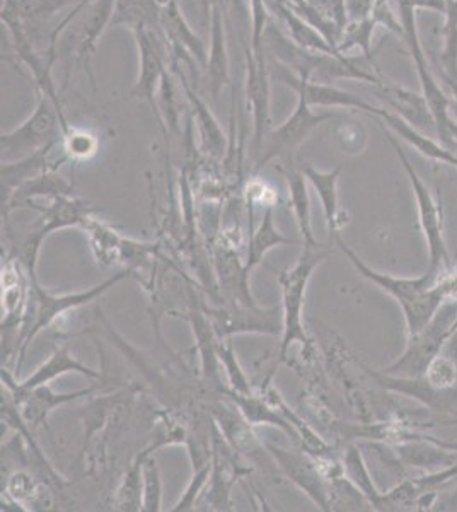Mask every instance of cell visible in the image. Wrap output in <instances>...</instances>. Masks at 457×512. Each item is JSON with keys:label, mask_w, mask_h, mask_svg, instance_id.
<instances>
[{"label": "cell", "mask_w": 457, "mask_h": 512, "mask_svg": "<svg viewBox=\"0 0 457 512\" xmlns=\"http://www.w3.org/2000/svg\"><path fill=\"white\" fill-rule=\"evenodd\" d=\"M377 21L372 18L360 19V21H353L345 26L342 31V36L336 45V52L343 55V53L352 50V48H360L364 52L365 57L372 59L371 45L372 33L376 30Z\"/></svg>", "instance_id": "24"}, {"label": "cell", "mask_w": 457, "mask_h": 512, "mask_svg": "<svg viewBox=\"0 0 457 512\" xmlns=\"http://www.w3.org/2000/svg\"><path fill=\"white\" fill-rule=\"evenodd\" d=\"M432 70H434L435 77L444 82L447 88L451 89L452 98H449V115L457 123V79L456 77L449 76L446 70L442 69L435 60Z\"/></svg>", "instance_id": "33"}, {"label": "cell", "mask_w": 457, "mask_h": 512, "mask_svg": "<svg viewBox=\"0 0 457 512\" xmlns=\"http://www.w3.org/2000/svg\"><path fill=\"white\" fill-rule=\"evenodd\" d=\"M457 330V297L440 306L434 318L415 335H408V345L398 361L384 367L382 373L401 378H423L427 367L442 352L447 340Z\"/></svg>", "instance_id": "4"}, {"label": "cell", "mask_w": 457, "mask_h": 512, "mask_svg": "<svg viewBox=\"0 0 457 512\" xmlns=\"http://www.w3.org/2000/svg\"><path fill=\"white\" fill-rule=\"evenodd\" d=\"M302 173L306 175L307 181L318 192L319 200H321V205H323L326 226H328V231H330L331 243V239L336 238L338 233H340V229L347 224L345 212L340 209V202H338V178H340L342 168L338 166V168L323 173V171L314 169L311 164H304Z\"/></svg>", "instance_id": "16"}, {"label": "cell", "mask_w": 457, "mask_h": 512, "mask_svg": "<svg viewBox=\"0 0 457 512\" xmlns=\"http://www.w3.org/2000/svg\"><path fill=\"white\" fill-rule=\"evenodd\" d=\"M128 277V272L116 274L115 277L106 280L103 284L93 287L86 292H77V294H64V296H53L50 292L43 291L36 280L29 282L28 291H26V301H24L23 330H21V350L19 357L23 359L24 350L31 344V340L38 333L47 328L50 323L57 320L58 316L64 315L69 309L79 308L82 304L91 303L96 297L101 296L103 292L108 291L110 287L115 286L116 282Z\"/></svg>", "instance_id": "5"}, {"label": "cell", "mask_w": 457, "mask_h": 512, "mask_svg": "<svg viewBox=\"0 0 457 512\" xmlns=\"http://www.w3.org/2000/svg\"><path fill=\"white\" fill-rule=\"evenodd\" d=\"M372 91L376 94V98L384 101L389 111L406 120L411 127L417 128L430 137H437L435 118L423 94L401 88L396 82L389 81L388 77H382L379 84L372 86Z\"/></svg>", "instance_id": "10"}, {"label": "cell", "mask_w": 457, "mask_h": 512, "mask_svg": "<svg viewBox=\"0 0 457 512\" xmlns=\"http://www.w3.org/2000/svg\"><path fill=\"white\" fill-rule=\"evenodd\" d=\"M205 86L212 98H217L222 89L231 84L229 52H227L226 24L222 7L215 4L210 9V52L205 64Z\"/></svg>", "instance_id": "12"}, {"label": "cell", "mask_w": 457, "mask_h": 512, "mask_svg": "<svg viewBox=\"0 0 457 512\" xmlns=\"http://www.w3.org/2000/svg\"><path fill=\"white\" fill-rule=\"evenodd\" d=\"M145 451L140 456L134 468L128 472L127 477L123 480L122 489L118 490V509L123 511H140L142 509V502H140V495H142V477H144V463Z\"/></svg>", "instance_id": "27"}, {"label": "cell", "mask_w": 457, "mask_h": 512, "mask_svg": "<svg viewBox=\"0 0 457 512\" xmlns=\"http://www.w3.org/2000/svg\"><path fill=\"white\" fill-rule=\"evenodd\" d=\"M137 48H139V77L135 81L130 96L147 101L157 113V91L162 79L168 74V59L171 60L168 40L162 30L145 24L132 28Z\"/></svg>", "instance_id": "7"}, {"label": "cell", "mask_w": 457, "mask_h": 512, "mask_svg": "<svg viewBox=\"0 0 457 512\" xmlns=\"http://www.w3.org/2000/svg\"><path fill=\"white\" fill-rule=\"evenodd\" d=\"M331 243L328 245H304L301 258L296 265L287 268L278 275V282L282 286L284 296V313H282V347H280V359L287 355L290 345H302V349L309 347L304 323H302V309H304V297H306L307 284L313 275L314 268L330 255Z\"/></svg>", "instance_id": "2"}, {"label": "cell", "mask_w": 457, "mask_h": 512, "mask_svg": "<svg viewBox=\"0 0 457 512\" xmlns=\"http://www.w3.org/2000/svg\"><path fill=\"white\" fill-rule=\"evenodd\" d=\"M285 180L289 187L290 205L294 210L297 224L301 229L302 245H319L313 234V226H311V200H309V192H307V178L304 173L297 169H289L285 171Z\"/></svg>", "instance_id": "20"}, {"label": "cell", "mask_w": 457, "mask_h": 512, "mask_svg": "<svg viewBox=\"0 0 457 512\" xmlns=\"http://www.w3.org/2000/svg\"><path fill=\"white\" fill-rule=\"evenodd\" d=\"M142 511H161V480L154 460L145 461L144 465V501Z\"/></svg>", "instance_id": "30"}, {"label": "cell", "mask_w": 457, "mask_h": 512, "mask_svg": "<svg viewBox=\"0 0 457 512\" xmlns=\"http://www.w3.org/2000/svg\"><path fill=\"white\" fill-rule=\"evenodd\" d=\"M297 243H299V241L284 238L282 234L278 233L275 226H273L272 205H268L267 210H265V216H263V221H261L260 229H258L256 233L251 234L248 260H246L243 267L244 277L248 279L249 272L261 262L263 255H265L268 250H272L273 246L297 245Z\"/></svg>", "instance_id": "21"}, {"label": "cell", "mask_w": 457, "mask_h": 512, "mask_svg": "<svg viewBox=\"0 0 457 512\" xmlns=\"http://www.w3.org/2000/svg\"><path fill=\"white\" fill-rule=\"evenodd\" d=\"M65 158L67 159H86L93 156L98 151V139L86 130L69 127L64 132Z\"/></svg>", "instance_id": "28"}, {"label": "cell", "mask_w": 457, "mask_h": 512, "mask_svg": "<svg viewBox=\"0 0 457 512\" xmlns=\"http://www.w3.org/2000/svg\"><path fill=\"white\" fill-rule=\"evenodd\" d=\"M343 468H345L347 477L369 499L372 509L377 511L379 504H381L382 492L377 489L376 483L372 480L371 473H369V468L365 465L359 446H355V444L348 446L345 456H343Z\"/></svg>", "instance_id": "22"}, {"label": "cell", "mask_w": 457, "mask_h": 512, "mask_svg": "<svg viewBox=\"0 0 457 512\" xmlns=\"http://www.w3.org/2000/svg\"><path fill=\"white\" fill-rule=\"evenodd\" d=\"M423 378L435 390H451L457 386V369L454 362L444 352H440L427 367Z\"/></svg>", "instance_id": "29"}, {"label": "cell", "mask_w": 457, "mask_h": 512, "mask_svg": "<svg viewBox=\"0 0 457 512\" xmlns=\"http://www.w3.org/2000/svg\"><path fill=\"white\" fill-rule=\"evenodd\" d=\"M374 4H376V0H345L348 23L371 18Z\"/></svg>", "instance_id": "32"}, {"label": "cell", "mask_w": 457, "mask_h": 512, "mask_svg": "<svg viewBox=\"0 0 457 512\" xmlns=\"http://www.w3.org/2000/svg\"><path fill=\"white\" fill-rule=\"evenodd\" d=\"M345 117L336 111H323L314 113L313 106L307 103L302 96H297V106L294 113L285 120L280 127L268 132L261 147L260 158L256 161L255 171H260L275 158H294L297 149L309 139L316 128L331 120H340Z\"/></svg>", "instance_id": "6"}, {"label": "cell", "mask_w": 457, "mask_h": 512, "mask_svg": "<svg viewBox=\"0 0 457 512\" xmlns=\"http://www.w3.org/2000/svg\"><path fill=\"white\" fill-rule=\"evenodd\" d=\"M265 43L246 48V98L255 123V152L260 154L270 128V72L265 62Z\"/></svg>", "instance_id": "8"}, {"label": "cell", "mask_w": 457, "mask_h": 512, "mask_svg": "<svg viewBox=\"0 0 457 512\" xmlns=\"http://www.w3.org/2000/svg\"><path fill=\"white\" fill-rule=\"evenodd\" d=\"M120 0H93L82 11L81 23L77 24L76 45H74V57L77 64H81L82 70L89 76L93 86V59L96 53V45L99 38L105 35L115 18L116 7Z\"/></svg>", "instance_id": "9"}, {"label": "cell", "mask_w": 457, "mask_h": 512, "mask_svg": "<svg viewBox=\"0 0 457 512\" xmlns=\"http://www.w3.org/2000/svg\"><path fill=\"white\" fill-rule=\"evenodd\" d=\"M57 144L58 142L50 144L45 149L31 154L28 158L12 161V163H2V173H0L2 175V207L9 204L14 192L19 187H23L26 181L33 180L48 169L57 168V166H50V161H48L50 152Z\"/></svg>", "instance_id": "19"}, {"label": "cell", "mask_w": 457, "mask_h": 512, "mask_svg": "<svg viewBox=\"0 0 457 512\" xmlns=\"http://www.w3.org/2000/svg\"><path fill=\"white\" fill-rule=\"evenodd\" d=\"M210 465L205 466L203 470L197 472V477L195 480L191 482L190 487L186 490V494L183 495V499L178 502V506L174 507L173 511H186V509H191L193 506V502H195V497H197L198 490L202 489L203 483L209 477Z\"/></svg>", "instance_id": "31"}, {"label": "cell", "mask_w": 457, "mask_h": 512, "mask_svg": "<svg viewBox=\"0 0 457 512\" xmlns=\"http://www.w3.org/2000/svg\"><path fill=\"white\" fill-rule=\"evenodd\" d=\"M442 352L454 362V366H456L457 369V330L452 333V337L447 340V344L444 345Z\"/></svg>", "instance_id": "35"}, {"label": "cell", "mask_w": 457, "mask_h": 512, "mask_svg": "<svg viewBox=\"0 0 457 512\" xmlns=\"http://www.w3.org/2000/svg\"><path fill=\"white\" fill-rule=\"evenodd\" d=\"M82 0H16L19 16L26 26L47 28L50 19L64 7L77 6Z\"/></svg>", "instance_id": "23"}, {"label": "cell", "mask_w": 457, "mask_h": 512, "mask_svg": "<svg viewBox=\"0 0 457 512\" xmlns=\"http://www.w3.org/2000/svg\"><path fill=\"white\" fill-rule=\"evenodd\" d=\"M413 9L417 7H427L434 11L446 12V0H405Z\"/></svg>", "instance_id": "34"}, {"label": "cell", "mask_w": 457, "mask_h": 512, "mask_svg": "<svg viewBox=\"0 0 457 512\" xmlns=\"http://www.w3.org/2000/svg\"><path fill=\"white\" fill-rule=\"evenodd\" d=\"M38 94V103L28 120H24L19 127L12 128L2 134L0 147H2V163H12L14 159H24L45 149L50 144L64 139V132L70 127L64 117L62 106H58L50 96Z\"/></svg>", "instance_id": "1"}, {"label": "cell", "mask_w": 457, "mask_h": 512, "mask_svg": "<svg viewBox=\"0 0 457 512\" xmlns=\"http://www.w3.org/2000/svg\"><path fill=\"white\" fill-rule=\"evenodd\" d=\"M372 117L376 118L377 122L388 125L394 134L400 135V139L406 140L411 147H415L425 158H429L430 161H435V163L449 164L452 168L457 169V156L454 152L442 146L440 142L435 140V137H430V135L423 134L417 128L411 127L410 123L398 117L393 111L379 108L376 115H372Z\"/></svg>", "instance_id": "14"}, {"label": "cell", "mask_w": 457, "mask_h": 512, "mask_svg": "<svg viewBox=\"0 0 457 512\" xmlns=\"http://www.w3.org/2000/svg\"><path fill=\"white\" fill-rule=\"evenodd\" d=\"M335 140L343 152H347L350 156H357L365 151L367 142H369V134L362 123L347 120V115H345L342 120H338V125L335 128Z\"/></svg>", "instance_id": "26"}, {"label": "cell", "mask_w": 457, "mask_h": 512, "mask_svg": "<svg viewBox=\"0 0 457 512\" xmlns=\"http://www.w3.org/2000/svg\"><path fill=\"white\" fill-rule=\"evenodd\" d=\"M91 391H93V388L62 395V393H55V391L50 390L47 384H41L35 390H11V393L12 402L18 408L24 424L28 425L29 429H36L47 420L53 408L72 402L79 396L89 395Z\"/></svg>", "instance_id": "13"}, {"label": "cell", "mask_w": 457, "mask_h": 512, "mask_svg": "<svg viewBox=\"0 0 457 512\" xmlns=\"http://www.w3.org/2000/svg\"><path fill=\"white\" fill-rule=\"evenodd\" d=\"M65 373H79L87 378H99L98 373H94L93 369L74 359V355H70L69 350L64 347V349L55 350L52 357L43 366L38 367L36 373L31 374L23 383L16 384L7 371H2V381L6 383L9 390H35L41 384H48L52 379Z\"/></svg>", "instance_id": "17"}, {"label": "cell", "mask_w": 457, "mask_h": 512, "mask_svg": "<svg viewBox=\"0 0 457 512\" xmlns=\"http://www.w3.org/2000/svg\"><path fill=\"white\" fill-rule=\"evenodd\" d=\"M382 128V134L386 135L389 144L393 146L394 151L398 154L403 168L408 173L410 178L411 188L417 198L418 221L422 226L423 234L427 239V246H429V272L434 277H440L444 272L454 270V263H452L451 253L447 248L446 236H444V214H442V204L437 197L432 195L430 188L423 183L422 178L418 176L417 171L410 163V159L406 156L403 147L400 146V140L396 139L391 130L386 128L384 123L379 122Z\"/></svg>", "instance_id": "3"}, {"label": "cell", "mask_w": 457, "mask_h": 512, "mask_svg": "<svg viewBox=\"0 0 457 512\" xmlns=\"http://www.w3.org/2000/svg\"><path fill=\"white\" fill-rule=\"evenodd\" d=\"M275 460L284 468L294 482L306 490V494L318 504L323 511H331L330 494H328V478L324 477L319 460L313 461L302 454L290 453L285 449L270 446Z\"/></svg>", "instance_id": "11"}, {"label": "cell", "mask_w": 457, "mask_h": 512, "mask_svg": "<svg viewBox=\"0 0 457 512\" xmlns=\"http://www.w3.org/2000/svg\"><path fill=\"white\" fill-rule=\"evenodd\" d=\"M171 70L180 79L181 86L185 89L186 98L190 101L191 113L197 120L200 134H202L203 147L209 152L212 158H222L226 152V135L222 132L217 118L210 111L209 105L198 96L197 91H193L190 82L186 81L185 74L180 70V64L176 60H171Z\"/></svg>", "instance_id": "15"}, {"label": "cell", "mask_w": 457, "mask_h": 512, "mask_svg": "<svg viewBox=\"0 0 457 512\" xmlns=\"http://www.w3.org/2000/svg\"><path fill=\"white\" fill-rule=\"evenodd\" d=\"M437 64L447 74L457 79V0H446V28H444V50Z\"/></svg>", "instance_id": "25"}, {"label": "cell", "mask_w": 457, "mask_h": 512, "mask_svg": "<svg viewBox=\"0 0 457 512\" xmlns=\"http://www.w3.org/2000/svg\"><path fill=\"white\" fill-rule=\"evenodd\" d=\"M272 9L277 12L278 18L282 19V24L287 28V36L296 45L306 48L309 52L340 55L321 31L316 30L313 24L309 23L307 19L302 18L301 14L294 11L289 4H285L284 0L273 2Z\"/></svg>", "instance_id": "18"}, {"label": "cell", "mask_w": 457, "mask_h": 512, "mask_svg": "<svg viewBox=\"0 0 457 512\" xmlns=\"http://www.w3.org/2000/svg\"><path fill=\"white\" fill-rule=\"evenodd\" d=\"M451 134H452V137H454V140H456V142H457V123L454 122V120H452Z\"/></svg>", "instance_id": "36"}]
</instances>
